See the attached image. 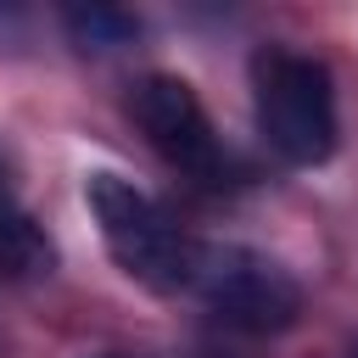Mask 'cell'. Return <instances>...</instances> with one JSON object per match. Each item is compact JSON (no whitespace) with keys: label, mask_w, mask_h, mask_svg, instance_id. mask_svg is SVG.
Here are the masks:
<instances>
[{"label":"cell","mask_w":358,"mask_h":358,"mask_svg":"<svg viewBox=\"0 0 358 358\" xmlns=\"http://www.w3.org/2000/svg\"><path fill=\"white\" fill-rule=\"evenodd\" d=\"M252 117L274 157L291 168H319L336 157L341 112H336V78L319 56L268 45L252 56Z\"/></svg>","instance_id":"cell-1"},{"label":"cell","mask_w":358,"mask_h":358,"mask_svg":"<svg viewBox=\"0 0 358 358\" xmlns=\"http://www.w3.org/2000/svg\"><path fill=\"white\" fill-rule=\"evenodd\" d=\"M84 201L90 218L112 252V263L145 285V291H190V263H196V241L168 218V207L157 196H145L134 179L123 173H90L84 179Z\"/></svg>","instance_id":"cell-2"},{"label":"cell","mask_w":358,"mask_h":358,"mask_svg":"<svg viewBox=\"0 0 358 358\" xmlns=\"http://www.w3.org/2000/svg\"><path fill=\"white\" fill-rule=\"evenodd\" d=\"M190 291L207 302V313H218L229 330H246V336H274V330H291L302 319V285H296V274L280 268L257 246L196 241Z\"/></svg>","instance_id":"cell-3"},{"label":"cell","mask_w":358,"mask_h":358,"mask_svg":"<svg viewBox=\"0 0 358 358\" xmlns=\"http://www.w3.org/2000/svg\"><path fill=\"white\" fill-rule=\"evenodd\" d=\"M129 117L140 123V134L151 140V151L173 168H185L201 185H224V140L213 134V117L201 106V95L179 78V73H145L129 90Z\"/></svg>","instance_id":"cell-4"},{"label":"cell","mask_w":358,"mask_h":358,"mask_svg":"<svg viewBox=\"0 0 358 358\" xmlns=\"http://www.w3.org/2000/svg\"><path fill=\"white\" fill-rule=\"evenodd\" d=\"M50 241H45V229L34 224V213L17 201V190H11V179H6V168H0V268L6 274H45L50 268Z\"/></svg>","instance_id":"cell-5"},{"label":"cell","mask_w":358,"mask_h":358,"mask_svg":"<svg viewBox=\"0 0 358 358\" xmlns=\"http://www.w3.org/2000/svg\"><path fill=\"white\" fill-rule=\"evenodd\" d=\"M67 28L84 50H117L140 34V22L129 11H112V6H90V11H67Z\"/></svg>","instance_id":"cell-6"},{"label":"cell","mask_w":358,"mask_h":358,"mask_svg":"<svg viewBox=\"0 0 358 358\" xmlns=\"http://www.w3.org/2000/svg\"><path fill=\"white\" fill-rule=\"evenodd\" d=\"M106 358H112V352H106Z\"/></svg>","instance_id":"cell-7"}]
</instances>
